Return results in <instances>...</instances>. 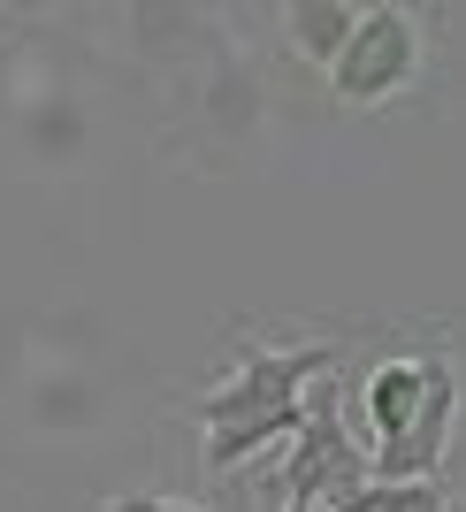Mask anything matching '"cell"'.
Here are the masks:
<instances>
[{"label": "cell", "mask_w": 466, "mask_h": 512, "mask_svg": "<svg viewBox=\"0 0 466 512\" xmlns=\"http://www.w3.org/2000/svg\"><path fill=\"white\" fill-rule=\"evenodd\" d=\"M459 360H451L436 329H421L413 352H382L360 375V451L375 474H444L451 436H459Z\"/></svg>", "instance_id": "6da1fadb"}, {"label": "cell", "mask_w": 466, "mask_h": 512, "mask_svg": "<svg viewBox=\"0 0 466 512\" xmlns=\"http://www.w3.org/2000/svg\"><path fill=\"white\" fill-rule=\"evenodd\" d=\"M344 352L337 344H245L230 360V375L207 390V398H191V421L207 428V474H230L245 467L253 451H268L276 436H291L298 421H306V383L314 375H329Z\"/></svg>", "instance_id": "7a4b0ae2"}, {"label": "cell", "mask_w": 466, "mask_h": 512, "mask_svg": "<svg viewBox=\"0 0 466 512\" xmlns=\"http://www.w3.org/2000/svg\"><path fill=\"white\" fill-rule=\"evenodd\" d=\"M436 39H444V23L428 16V8H413V0H375V8H360L352 39L337 46V62L321 69V77L337 92V107L375 115V107L405 100V92L436 69Z\"/></svg>", "instance_id": "3957f363"}, {"label": "cell", "mask_w": 466, "mask_h": 512, "mask_svg": "<svg viewBox=\"0 0 466 512\" xmlns=\"http://www.w3.org/2000/svg\"><path fill=\"white\" fill-rule=\"evenodd\" d=\"M367 451L360 436L344 428V406H337V375H314V398H306V421L291 428V451L276 467V490L298 497V505H329L337 490H360L367 482Z\"/></svg>", "instance_id": "277c9868"}, {"label": "cell", "mask_w": 466, "mask_h": 512, "mask_svg": "<svg viewBox=\"0 0 466 512\" xmlns=\"http://www.w3.org/2000/svg\"><path fill=\"white\" fill-rule=\"evenodd\" d=\"M329 512H451L444 474H367L360 490H337Z\"/></svg>", "instance_id": "5b68a950"}, {"label": "cell", "mask_w": 466, "mask_h": 512, "mask_svg": "<svg viewBox=\"0 0 466 512\" xmlns=\"http://www.w3.org/2000/svg\"><path fill=\"white\" fill-rule=\"evenodd\" d=\"M352 23H360V0H283V39H291V54H306V62H337V46L352 39Z\"/></svg>", "instance_id": "8992f818"}, {"label": "cell", "mask_w": 466, "mask_h": 512, "mask_svg": "<svg viewBox=\"0 0 466 512\" xmlns=\"http://www.w3.org/2000/svg\"><path fill=\"white\" fill-rule=\"evenodd\" d=\"M100 512H214V505H199V497H161V490H115Z\"/></svg>", "instance_id": "52a82bcc"}, {"label": "cell", "mask_w": 466, "mask_h": 512, "mask_svg": "<svg viewBox=\"0 0 466 512\" xmlns=\"http://www.w3.org/2000/svg\"><path fill=\"white\" fill-rule=\"evenodd\" d=\"M54 8H62V0H0L8 23H39V16H54Z\"/></svg>", "instance_id": "ba28073f"}, {"label": "cell", "mask_w": 466, "mask_h": 512, "mask_svg": "<svg viewBox=\"0 0 466 512\" xmlns=\"http://www.w3.org/2000/svg\"><path fill=\"white\" fill-rule=\"evenodd\" d=\"M283 512H314V505H298V497H283Z\"/></svg>", "instance_id": "9c48e42d"}]
</instances>
